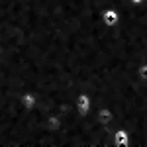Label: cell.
<instances>
[{
    "mask_svg": "<svg viewBox=\"0 0 147 147\" xmlns=\"http://www.w3.org/2000/svg\"><path fill=\"white\" fill-rule=\"evenodd\" d=\"M136 75H137V80H139V82H145L147 84V61H143V63L137 65Z\"/></svg>",
    "mask_w": 147,
    "mask_h": 147,
    "instance_id": "cell-3",
    "label": "cell"
},
{
    "mask_svg": "<svg viewBox=\"0 0 147 147\" xmlns=\"http://www.w3.org/2000/svg\"><path fill=\"white\" fill-rule=\"evenodd\" d=\"M129 2H131V4H134V6H141V4H143V2H145V0H129Z\"/></svg>",
    "mask_w": 147,
    "mask_h": 147,
    "instance_id": "cell-4",
    "label": "cell"
},
{
    "mask_svg": "<svg viewBox=\"0 0 147 147\" xmlns=\"http://www.w3.org/2000/svg\"><path fill=\"white\" fill-rule=\"evenodd\" d=\"M120 20H122V12L118 10V8H114V6H110V8H106V10L102 12V22H104V26L106 28H116L118 24H120Z\"/></svg>",
    "mask_w": 147,
    "mask_h": 147,
    "instance_id": "cell-1",
    "label": "cell"
},
{
    "mask_svg": "<svg viewBox=\"0 0 147 147\" xmlns=\"http://www.w3.org/2000/svg\"><path fill=\"white\" fill-rule=\"evenodd\" d=\"M112 139H114V145L129 147V143H131V134H129L127 127H116V129H112Z\"/></svg>",
    "mask_w": 147,
    "mask_h": 147,
    "instance_id": "cell-2",
    "label": "cell"
}]
</instances>
